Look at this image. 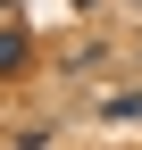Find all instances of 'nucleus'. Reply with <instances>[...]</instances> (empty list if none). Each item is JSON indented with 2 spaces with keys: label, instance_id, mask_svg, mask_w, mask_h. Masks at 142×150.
Segmentation results:
<instances>
[{
  "label": "nucleus",
  "instance_id": "1",
  "mask_svg": "<svg viewBox=\"0 0 142 150\" xmlns=\"http://www.w3.org/2000/svg\"><path fill=\"white\" fill-rule=\"evenodd\" d=\"M25 50H33V42H25V25H0V75L25 67Z\"/></svg>",
  "mask_w": 142,
  "mask_h": 150
},
{
  "label": "nucleus",
  "instance_id": "2",
  "mask_svg": "<svg viewBox=\"0 0 142 150\" xmlns=\"http://www.w3.org/2000/svg\"><path fill=\"white\" fill-rule=\"evenodd\" d=\"M75 8H92V0H75Z\"/></svg>",
  "mask_w": 142,
  "mask_h": 150
},
{
  "label": "nucleus",
  "instance_id": "3",
  "mask_svg": "<svg viewBox=\"0 0 142 150\" xmlns=\"http://www.w3.org/2000/svg\"><path fill=\"white\" fill-rule=\"evenodd\" d=\"M0 8H9V0H0Z\"/></svg>",
  "mask_w": 142,
  "mask_h": 150
}]
</instances>
